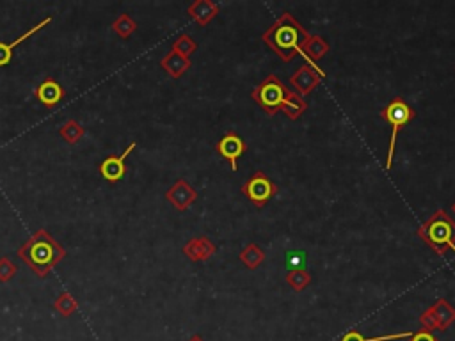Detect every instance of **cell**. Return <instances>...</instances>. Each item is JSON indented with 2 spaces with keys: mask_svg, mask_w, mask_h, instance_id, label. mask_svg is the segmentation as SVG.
<instances>
[{
  "mask_svg": "<svg viewBox=\"0 0 455 341\" xmlns=\"http://www.w3.org/2000/svg\"><path fill=\"white\" fill-rule=\"evenodd\" d=\"M416 116L414 109L404 100V98H393L390 104L386 105L381 111V118L391 125V139H390V150H388V160H386V171H390L391 164H393L395 146H397L398 132L402 127L411 123Z\"/></svg>",
  "mask_w": 455,
  "mask_h": 341,
  "instance_id": "cell-4",
  "label": "cell"
},
{
  "mask_svg": "<svg viewBox=\"0 0 455 341\" xmlns=\"http://www.w3.org/2000/svg\"><path fill=\"white\" fill-rule=\"evenodd\" d=\"M455 322V307L448 304L444 299L438 300L434 306L425 309L420 316V323L424 330L434 333V330H447Z\"/></svg>",
  "mask_w": 455,
  "mask_h": 341,
  "instance_id": "cell-7",
  "label": "cell"
},
{
  "mask_svg": "<svg viewBox=\"0 0 455 341\" xmlns=\"http://www.w3.org/2000/svg\"><path fill=\"white\" fill-rule=\"evenodd\" d=\"M196 48H197V43L194 41V39L190 38V36L181 34V36H178L176 39H174L173 48H171V50L178 52V54L183 55V57H190V55H192L194 52H196Z\"/></svg>",
  "mask_w": 455,
  "mask_h": 341,
  "instance_id": "cell-25",
  "label": "cell"
},
{
  "mask_svg": "<svg viewBox=\"0 0 455 341\" xmlns=\"http://www.w3.org/2000/svg\"><path fill=\"white\" fill-rule=\"evenodd\" d=\"M413 333H398V334H384V336H377V337H365L358 330H351V333L345 334L342 337V341H395V340H407Z\"/></svg>",
  "mask_w": 455,
  "mask_h": 341,
  "instance_id": "cell-24",
  "label": "cell"
},
{
  "mask_svg": "<svg viewBox=\"0 0 455 341\" xmlns=\"http://www.w3.org/2000/svg\"><path fill=\"white\" fill-rule=\"evenodd\" d=\"M16 254L36 276L47 277L64 260L66 249L47 230L41 228L18 247Z\"/></svg>",
  "mask_w": 455,
  "mask_h": 341,
  "instance_id": "cell-1",
  "label": "cell"
},
{
  "mask_svg": "<svg viewBox=\"0 0 455 341\" xmlns=\"http://www.w3.org/2000/svg\"><path fill=\"white\" fill-rule=\"evenodd\" d=\"M18 272V267L9 256H0V283H9Z\"/></svg>",
  "mask_w": 455,
  "mask_h": 341,
  "instance_id": "cell-26",
  "label": "cell"
},
{
  "mask_svg": "<svg viewBox=\"0 0 455 341\" xmlns=\"http://www.w3.org/2000/svg\"><path fill=\"white\" fill-rule=\"evenodd\" d=\"M36 100L41 102L47 109H54L61 100H64L66 91L57 81L54 78H45L38 88L34 89Z\"/></svg>",
  "mask_w": 455,
  "mask_h": 341,
  "instance_id": "cell-12",
  "label": "cell"
},
{
  "mask_svg": "<svg viewBox=\"0 0 455 341\" xmlns=\"http://www.w3.org/2000/svg\"><path fill=\"white\" fill-rule=\"evenodd\" d=\"M242 194L251 201L255 207L263 208L272 197L278 194V185L270 180L265 173L258 171L242 185Z\"/></svg>",
  "mask_w": 455,
  "mask_h": 341,
  "instance_id": "cell-6",
  "label": "cell"
},
{
  "mask_svg": "<svg viewBox=\"0 0 455 341\" xmlns=\"http://www.w3.org/2000/svg\"><path fill=\"white\" fill-rule=\"evenodd\" d=\"M160 66H162L164 71H166L171 78H180L181 75L190 68V59L183 57V55H180L178 52L171 50L164 55L162 61H160Z\"/></svg>",
  "mask_w": 455,
  "mask_h": 341,
  "instance_id": "cell-17",
  "label": "cell"
},
{
  "mask_svg": "<svg viewBox=\"0 0 455 341\" xmlns=\"http://www.w3.org/2000/svg\"><path fill=\"white\" fill-rule=\"evenodd\" d=\"M416 233L440 256L455 253V221L444 210L434 211Z\"/></svg>",
  "mask_w": 455,
  "mask_h": 341,
  "instance_id": "cell-3",
  "label": "cell"
},
{
  "mask_svg": "<svg viewBox=\"0 0 455 341\" xmlns=\"http://www.w3.org/2000/svg\"><path fill=\"white\" fill-rule=\"evenodd\" d=\"M50 23H52V18L48 16V18H45L43 22H39L38 25H34L32 29H29L27 32H24V34L20 36L18 39H15V41H11V43L0 41V66H8L9 62H11L13 50H15L16 46L22 45V43H24L25 39H29V38H32L34 34H38V32L41 31V29H45L47 25H50Z\"/></svg>",
  "mask_w": 455,
  "mask_h": 341,
  "instance_id": "cell-15",
  "label": "cell"
},
{
  "mask_svg": "<svg viewBox=\"0 0 455 341\" xmlns=\"http://www.w3.org/2000/svg\"><path fill=\"white\" fill-rule=\"evenodd\" d=\"M407 341H440L436 336L428 330H418V333H413L407 337Z\"/></svg>",
  "mask_w": 455,
  "mask_h": 341,
  "instance_id": "cell-27",
  "label": "cell"
},
{
  "mask_svg": "<svg viewBox=\"0 0 455 341\" xmlns=\"http://www.w3.org/2000/svg\"><path fill=\"white\" fill-rule=\"evenodd\" d=\"M216 150L224 160L230 162L233 171H237V162L246 153V142H244L242 137H239L235 132H227V134L217 142Z\"/></svg>",
  "mask_w": 455,
  "mask_h": 341,
  "instance_id": "cell-11",
  "label": "cell"
},
{
  "mask_svg": "<svg viewBox=\"0 0 455 341\" xmlns=\"http://www.w3.org/2000/svg\"><path fill=\"white\" fill-rule=\"evenodd\" d=\"M111 27H112V31L116 32L121 39H128L135 31H137V22H135L132 16L121 13V15L118 16L114 22H112Z\"/></svg>",
  "mask_w": 455,
  "mask_h": 341,
  "instance_id": "cell-22",
  "label": "cell"
},
{
  "mask_svg": "<svg viewBox=\"0 0 455 341\" xmlns=\"http://www.w3.org/2000/svg\"><path fill=\"white\" fill-rule=\"evenodd\" d=\"M217 247L210 238L206 237H197V238H190L187 242L186 246H183V254L189 258L190 261H206L216 254Z\"/></svg>",
  "mask_w": 455,
  "mask_h": 341,
  "instance_id": "cell-13",
  "label": "cell"
},
{
  "mask_svg": "<svg viewBox=\"0 0 455 341\" xmlns=\"http://www.w3.org/2000/svg\"><path fill=\"white\" fill-rule=\"evenodd\" d=\"M288 92V88L276 75H269L262 84L253 89L251 96L253 100L267 112V116H274L281 111V105Z\"/></svg>",
  "mask_w": 455,
  "mask_h": 341,
  "instance_id": "cell-5",
  "label": "cell"
},
{
  "mask_svg": "<svg viewBox=\"0 0 455 341\" xmlns=\"http://www.w3.org/2000/svg\"><path fill=\"white\" fill-rule=\"evenodd\" d=\"M78 307H80L78 306V300L71 295L70 291H61L54 302V309L57 311L61 316H64V319L77 313Z\"/></svg>",
  "mask_w": 455,
  "mask_h": 341,
  "instance_id": "cell-20",
  "label": "cell"
},
{
  "mask_svg": "<svg viewBox=\"0 0 455 341\" xmlns=\"http://www.w3.org/2000/svg\"><path fill=\"white\" fill-rule=\"evenodd\" d=\"M308 38V31L290 13H283L262 36L263 43H267L285 62L301 54L302 45Z\"/></svg>",
  "mask_w": 455,
  "mask_h": 341,
  "instance_id": "cell-2",
  "label": "cell"
},
{
  "mask_svg": "<svg viewBox=\"0 0 455 341\" xmlns=\"http://www.w3.org/2000/svg\"><path fill=\"white\" fill-rule=\"evenodd\" d=\"M166 200L169 201L178 211H186L187 208H190L196 203L197 192L187 180H178L176 183L171 185L169 190L166 192Z\"/></svg>",
  "mask_w": 455,
  "mask_h": 341,
  "instance_id": "cell-10",
  "label": "cell"
},
{
  "mask_svg": "<svg viewBox=\"0 0 455 341\" xmlns=\"http://www.w3.org/2000/svg\"><path fill=\"white\" fill-rule=\"evenodd\" d=\"M329 52V43L326 41L324 38L316 34H309V38L306 39V43L302 45L301 54L304 55V59H308L309 64H315V62L321 61L322 57H326Z\"/></svg>",
  "mask_w": 455,
  "mask_h": 341,
  "instance_id": "cell-16",
  "label": "cell"
},
{
  "mask_svg": "<svg viewBox=\"0 0 455 341\" xmlns=\"http://www.w3.org/2000/svg\"><path fill=\"white\" fill-rule=\"evenodd\" d=\"M451 211H454V214H455V203L451 204Z\"/></svg>",
  "mask_w": 455,
  "mask_h": 341,
  "instance_id": "cell-29",
  "label": "cell"
},
{
  "mask_svg": "<svg viewBox=\"0 0 455 341\" xmlns=\"http://www.w3.org/2000/svg\"><path fill=\"white\" fill-rule=\"evenodd\" d=\"M309 283H312V276L304 269H293L286 274V284L293 291H302L304 288L309 286Z\"/></svg>",
  "mask_w": 455,
  "mask_h": 341,
  "instance_id": "cell-23",
  "label": "cell"
},
{
  "mask_svg": "<svg viewBox=\"0 0 455 341\" xmlns=\"http://www.w3.org/2000/svg\"><path fill=\"white\" fill-rule=\"evenodd\" d=\"M59 135H61L68 144H77L85 135V128L78 123L77 119H68V121L59 128Z\"/></svg>",
  "mask_w": 455,
  "mask_h": 341,
  "instance_id": "cell-21",
  "label": "cell"
},
{
  "mask_svg": "<svg viewBox=\"0 0 455 341\" xmlns=\"http://www.w3.org/2000/svg\"><path fill=\"white\" fill-rule=\"evenodd\" d=\"M306 109H308V104H306L304 98H302L301 95H298L295 91H290L281 105V112L286 114V118H290L292 121L301 118L306 112Z\"/></svg>",
  "mask_w": 455,
  "mask_h": 341,
  "instance_id": "cell-18",
  "label": "cell"
},
{
  "mask_svg": "<svg viewBox=\"0 0 455 341\" xmlns=\"http://www.w3.org/2000/svg\"><path fill=\"white\" fill-rule=\"evenodd\" d=\"M217 13H219V6H217L216 2H212V0H196V2H192V4L187 8V15H189L197 25H201V27L209 25V23L216 18Z\"/></svg>",
  "mask_w": 455,
  "mask_h": 341,
  "instance_id": "cell-14",
  "label": "cell"
},
{
  "mask_svg": "<svg viewBox=\"0 0 455 341\" xmlns=\"http://www.w3.org/2000/svg\"><path fill=\"white\" fill-rule=\"evenodd\" d=\"M135 142H130L127 150L121 155H111V157L105 158L100 164V174L111 183H116V181L123 180L125 173H127V158L130 157L132 151L135 150Z\"/></svg>",
  "mask_w": 455,
  "mask_h": 341,
  "instance_id": "cell-9",
  "label": "cell"
},
{
  "mask_svg": "<svg viewBox=\"0 0 455 341\" xmlns=\"http://www.w3.org/2000/svg\"><path fill=\"white\" fill-rule=\"evenodd\" d=\"M240 261H242L244 265H246L247 269H258L260 265L265 261V253H263L262 249H260L256 244H249V246H246L242 249V253L239 254Z\"/></svg>",
  "mask_w": 455,
  "mask_h": 341,
  "instance_id": "cell-19",
  "label": "cell"
},
{
  "mask_svg": "<svg viewBox=\"0 0 455 341\" xmlns=\"http://www.w3.org/2000/svg\"><path fill=\"white\" fill-rule=\"evenodd\" d=\"M322 78H326V73L321 68H316V64L306 62L290 77V85L295 89L298 95L304 98L306 95H309L316 85L321 84Z\"/></svg>",
  "mask_w": 455,
  "mask_h": 341,
  "instance_id": "cell-8",
  "label": "cell"
},
{
  "mask_svg": "<svg viewBox=\"0 0 455 341\" xmlns=\"http://www.w3.org/2000/svg\"><path fill=\"white\" fill-rule=\"evenodd\" d=\"M189 341H204V340H203V337H201V336H200V334H194V336H192V337H190V340H189Z\"/></svg>",
  "mask_w": 455,
  "mask_h": 341,
  "instance_id": "cell-28",
  "label": "cell"
}]
</instances>
